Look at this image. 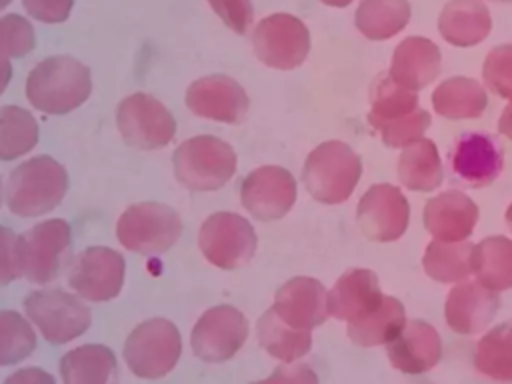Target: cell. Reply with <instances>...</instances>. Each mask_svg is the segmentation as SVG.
I'll use <instances>...</instances> for the list:
<instances>
[{
	"label": "cell",
	"mask_w": 512,
	"mask_h": 384,
	"mask_svg": "<svg viewBox=\"0 0 512 384\" xmlns=\"http://www.w3.org/2000/svg\"><path fill=\"white\" fill-rule=\"evenodd\" d=\"M24 90L34 110L48 116H64L90 98L92 72L70 54H54L30 70Z\"/></svg>",
	"instance_id": "obj_1"
},
{
	"label": "cell",
	"mask_w": 512,
	"mask_h": 384,
	"mask_svg": "<svg viewBox=\"0 0 512 384\" xmlns=\"http://www.w3.org/2000/svg\"><path fill=\"white\" fill-rule=\"evenodd\" d=\"M68 170L48 154L32 156L20 162L6 178L4 202L6 208L20 218H38L66 198Z\"/></svg>",
	"instance_id": "obj_2"
},
{
	"label": "cell",
	"mask_w": 512,
	"mask_h": 384,
	"mask_svg": "<svg viewBox=\"0 0 512 384\" xmlns=\"http://www.w3.org/2000/svg\"><path fill=\"white\" fill-rule=\"evenodd\" d=\"M362 176V158L342 140L318 144L304 160L302 182L306 192L320 204L346 202Z\"/></svg>",
	"instance_id": "obj_3"
},
{
	"label": "cell",
	"mask_w": 512,
	"mask_h": 384,
	"mask_svg": "<svg viewBox=\"0 0 512 384\" xmlns=\"http://www.w3.org/2000/svg\"><path fill=\"white\" fill-rule=\"evenodd\" d=\"M238 158L234 148L212 134L186 138L172 154L176 180L192 192H214L236 174Z\"/></svg>",
	"instance_id": "obj_4"
},
{
	"label": "cell",
	"mask_w": 512,
	"mask_h": 384,
	"mask_svg": "<svg viewBox=\"0 0 512 384\" xmlns=\"http://www.w3.org/2000/svg\"><path fill=\"white\" fill-rule=\"evenodd\" d=\"M182 234L180 214L156 200L130 204L116 222L118 242L136 254L158 256L168 252Z\"/></svg>",
	"instance_id": "obj_5"
},
{
	"label": "cell",
	"mask_w": 512,
	"mask_h": 384,
	"mask_svg": "<svg viewBox=\"0 0 512 384\" xmlns=\"http://www.w3.org/2000/svg\"><path fill=\"white\" fill-rule=\"evenodd\" d=\"M180 354V330L166 318H148L136 324L122 348L128 370L144 380H158L170 374L176 368Z\"/></svg>",
	"instance_id": "obj_6"
},
{
	"label": "cell",
	"mask_w": 512,
	"mask_h": 384,
	"mask_svg": "<svg viewBox=\"0 0 512 384\" xmlns=\"http://www.w3.org/2000/svg\"><path fill=\"white\" fill-rule=\"evenodd\" d=\"M22 306L32 326L54 346L76 340L92 324V312L86 300L62 288L34 290L24 298Z\"/></svg>",
	"instance_id": "obj_7"
},
{
	"label": "cell",
	"mask_w": 512,
	"mask_h": 384,
	"mask_svg": "<svg viewBox=\"0 0 512 384\" xmlns=\"http://www.w3.org/2000/svg\"><path fill=\"white\" fill-rule=\"evenodd\" d=\"M258 246L254 226L236 212H214L198 230V248L202 256L220 270H238L246 266Z\"/></svg>",
	"instance_id": "obj_8"
},
{
	"label": "cell",
	"mask_w": 512,
	"mask_h": 384,
	"mask_svg": "<svg viewBox=\"0 0 512 384\" xmlns=\"http://www.w3.org/2000/svg\"><path fill=\"white\" fill-rule=\"evenodd\" d=\"M116 128L136 150H160L176 136L174 114L152 94L134 92L116 106Z\"/></svg>",
	"instance_id": "obj_9"
},
{
	"label": "cell",
	"mask_w": 512,
	"mask_h": 384,
	"mask_svg": "<svg viewBox=\"0 0 512 384\" xmlns=\"http://www.w3.org/2000/svg\"><path fill=\"white\" fill-rule=\"evenodd\" d=\"M24 278L36 286L54 282L72 260V228L64 218H48L22 234Z\"/></svg>",
	"instance_id": "obj_10"
},
{
	"label": "cell",
	"mask_w": 512,
	"mask_h": 384,
	"mask_svg": "<svg viewBox=\"0 0 512 384\" xmlns=\"http://www.w3.org/2000/svg\"><path fill=\"white\" fill-rule=\"evenodd\" d=\"M256 58L274 70H294L310 52V30L294 14L274 12L264 16L252 30Z\"/></svg>",
	"instance_id": "obj_11"
},
{
	"label": "cell",
	"mask_w": 512,
	"mask_h": 384,
	"mask_svg": "<svg viewBox=\"0 0 512 384\" xmlns=\"http://www.w3.org/2000/svg\"><path fill=\"white\" fill-rule=\"evenodd\" d=\"M126 278L124 256L110 246H88L68 264V286L86 302L114 300Z\"/></svg>",
	"instance_id": "obj_12"
},
{
	"label": "cell",
	"mask_w": 512,
	"mask_h": 384,
	"mask_svg": "<svg viewBox=\"0 0 512 384\" xmlns=\"http://www.w3.org/2000/svg\"><path fill=\"white\" fill-rule=\"evenodd\" d=\"M248 332V320L238 308L218 304L200 314L190 332V346L194 356L202 362L218 364L240 352L248 340Z\"/></svg>",
	"instance_id": "obj_13"
},
{
	"label": "cell",
	"mask_w": 512,
	"mask_h": 384,
	"mask_svg": "<svg viewBox=\"0 0 512 384\" xmlns=\"http://www.w3.org/2000/svg\"><path fill=\"white\" fill-rule=\"evenodd\" d=\"M356 222L370 242H396L408 230L410 202L394 184H372L358 200Z\"/></svg>",
	"instance_id": "obj_14"
},
{
	"label": "cell",
	"mask_w": 512,
	"mask_h": 384,
	"mask_svg": "<svg viewBox=\"0 0 512 384\" xmlns=\"http://www.w3.org/2000/svg\"><path fill=\"white\" fill-rule=\"evenodd\" d=\"M298 200V184L290 170L268 164L254 168L240 184V202L262 222L284 218Z\"/></svg>",
	"instance_id": "obj_15"
},
{
	"label": "cell",
	"mask_w": 512,
	"mask_h": 384,
	"mask_svg": "<svg viewBox=\"0 0 512 384\" xmlns=\"http://www.w3.org/2000/svg\"><path fill=\"white\" fill-rule=\"evenodd\" d=\"M184 102L194 116L222 124H240L250 112L246 90L228 74H206L196 78L186 88Z\"/></svg>",
	"instance_id": "obj_16"
},
{
	"label": "cell",
	"mask_w": 512,
	"mask_h": 384,
	"mask_svg": "<svg viewBox=\"0 0 512 384\" xmlns=\"http://www.w3.org/2000/svg\"><path fill=\"white\" fill-rule=\"evenodd\" d=\"M448 168L460 184L486 188L502 174L504 152L490 134L466 132L454 140L448 154Z\"/></svg>",
	"instance_id": "obj_17"
},
{
	"label": "cell",
	"mask_w": 512,
	"mask_h": 384,
	"mask_svg": "<svg viewBox=\"0 0 512 384\" xmlns=\"http://www.w3.org/2000/svg\"><path fill=\"white\" fill-rule=\"evenodd\" d=\"M498 308V292L486 288L478 280L466 278L450 288L444 304V320L452 332L476 336L490 326Z\"/></svg>",
	"instance_id": "obj_18"
},
{
	"label": "cell",
	"mask_w": 512,
	"mask_h": 384,
	"mask_svg": "<svg viewBox=\"0 0 512 384\" xmlns=\"http://www.w3.org/2000/svg\"><path fill=\"white\" fill-rule=\"evenodd\" d=\"M328 290L312 276H294L274 294L272 310L290 326L314 330L328 318Z\"/></svg>",
	"instance_id": "obj_19"
},
{
	"label": "cell",
	"mask_w": 512,
	"mask_h": 384,
	"mask_svg": "<svg viewBox=\"0 0 512 384\" xmlns=\"http://www.w3.org/2000/svg\"><path fill=\"white\" fill-rule=\"evenodd\" d=\"M478 204L464 192L446 190L432 196L422 210V224L434 240H468L478 224Z\"/></svg>",
	"instance_id": "obj_20"
},
{
	"label": "cell",
	"mask_w": 512,
	"mask_h": 384,
	"mask_svg": "<svg viewBox=\"0 0 512 384\" xmlns=\"http://www.w3.org/2000/svg\"><path fill=\"white\" fill-rule=\"evenodd\" d=\"M386 356L392 368L402 374H424L442 360V338L432 324L412 318L386 344Z\"/></svg>",
	"instance_id": "obj_21"
},
{
	"label": "cell",
	"mask_w": 512,
	"mask_h": 384,
	"mask_svg": "<svg viewBox=\"0 0 512 384\" xmlns=\"http://www.w3.org/2000/svg\"><path fill=\"white\" fill-rule=\"evenodd\" d=\"M382 298L380 280L372 270L350 268L328 290V316L340 322H352L378 308Z\"/></svg>",
	"instance_id": "obj_22"
},
{
	"label": "cell",
	"mask_w": 512,
	"mask_h": 384,
	"mask_svg": "<svg viewBox=\"0 0 512 384\" xmlns=\"http://www.w3.org/2000/svg\"><path fill=\"white\" fill-rule=\"evenodd\" d=\"M442 70V52L436 42L424 36L404 38L392 52L388 74L408 90L430 86Z\"/></svg>",
	"instance_id": "obj_23"
},
{
	"label": "cell",
	"mask_w": 512,
	"mask_h": 384,
	"mask_svg": "<svg viewBox=\"0 0 512 384\" xmlns=\"http://www.w3.org/2000/svg\"><path fill=\"white\" fill-rule=\"evenodd\" d=\"M440 36L456 46L470 48L492 32V16L484 0H448L438 16Z\"/></svg>",
	"instance_id": "obj_24"
},
{
	"label": "cell",
	"mask_w": 512,
	"mask_h": 384,
	"mask_svg": "<svg viewBox=\"0 0 512 384\" xmlns=\"http://www.w3.org/2000/svg\"><path fill=\"white\" fill-rule=\"evenodd\" d=\"M64 384H112L118 380V362L104 344H82L66 352L58 362Z\"/></svg>",
	"instance_id": "obj_25"
},
{
	"label": "cell",
	"mask_w": 512,
	"mask_h": 384,
	"mask_svg": "<svg viewBox=\"0 0 512 384\" xmlns=\"http://www.w3.org/2000/svg\"><path fill=\"white\" fill-rule=\"evenodd\" d=\"M432 108L446 120H474L488 108L484 84L468 76H450L432 92Z\"/></svg>",
	"instance_id": "obj_26"
},
{
	"label": "cell",
	"mask_w": 512,
	"mask_h": 384,
	"mask_svg": "<svg viewBox=\"0 0 512 384\" xmlns=\"http://www.w3.org/2000/svg\"><path fill=\"white\" fill-rule=\"evenodd\" d=\"M396 174L400 184L412 192H434L444 182V164L438 146L426 136L404 146Z\"/></svg>",
	"instance_id": "obj_27"
},
{
	"label": "cell",
	"mask_w": 512,
	"mask_h": 384,
	"mask_svg": "<svg viewBox=\"0 0 512 384\" xmlns=\"http://www.w3.org/2000/svg\"><path fill=\"white\" fill-rule=\"evenodd\" d=\"M406 320L408 318H406L404 304L398 298L384 294L378 308H374L370 314L356 318L352 322H346L348 324L346 332L350 340L362 348L386 346L390 340L398 336Z\"/></svg>",
	"instance_id": "obj_28"
},
{
	"label": "cell",
	"mask_w": 512,
	"mask_h": 384,
	"mask_svg": "<svg viewBox=\"0 0 512 384\" xmlns=\"http://www.w3.org/2000/svg\"><path fill=\"white\" fill-rule=\"evenodd\" d=\"M256 336L264 352L280 362H296L312 348V330L290 326L272 308L258 318Z\"/></svg>",
	"instance_id": "obj_29"
},
{
	"label": "cell",
	"mask_w": 512,
	"mask_h": 384,
	"mask_svg": "<svg viewBox=\"0 0 512 384\" xmlns=\"http://www.w3.org/2000/svg\"><path fill=\"white\" fill-rule=\"evenodd\" d=\"M410 18L408 0H360L354 12L356 30L374 42L390 40L408 26Z\"/></svg>",
	"instance_id": "obj_30"
},
{
	"label": "cell",
	"mask_w": 512,
	"mask_h": 384,
	"mask_svg": "<svg viewBox=\"0 0 512 384\" xmlns=\"http://www.w3.org/2000/svg\"><path fill=\"white\" fill-rule=\"evenodd\" d=\"M472 274L498 294L512 290V238L488 236L474 244Z\"/></svg>",
	"instance_id": "obj_31"
},
{
	"label": "cell",
	"mask_w": 512,
	"mask_h": 384,
	"mask_svg": "<svg viewBox=\"0 0 512 384\" xmlns=\"http://www.w3.org/2000/svg\"><path fill=\"white\" fill-rule=\"evenodd\" d=\"M472 248L468 240H434L426 246L422 268L428 278L440 284H456L472 276Z\"/></svg>",
	"instance_id": "obj_32"
},
{
	"label": "cell",
	"mask_w": 512,
	"mask_h": 384,
	"mask_svg": "<svg viewBox=\"0 0 512 384\" xmlns=\"http://www.w3.org/2000/svg\"><path fill=\"white\" fill-rule=\"evenodd\" d=\"M40 126L34 114L22 106H0V162L18 160L34 150Z\"/></svg>",
	"instance_id": "obj_33"
},
{
	"label": "cell",
	"mask_w": 512,
	"mask_h": 384,
	"mask_svg": "<svg viewBox=\"0 0 512 384\" xmlns=\"http://www.w3.org/2000/svg\"><path fill=\"white\" fill-rule=\"evenodd\" d=\"M472 362L480 374L492 380H512V318L480 336Z\"/></svg>",
	"instance_id": "obj_34"
},
{
	"label": "cell",
	"mask_w": 512,
	"mask_h": 384,
	"mask_svg": "<svg viewBox=\"0 0 512 384\" xmlns=\"http://www.w3.org/2000/svg\"><path fill=\"white\" fill-rule=\"evenodd\" d=\"M418 108V94L394 82L390 74H380L370 86L368 124L374 126L384 120H394Z\"/></svg>",
	"instance_id": "obj_35"
},
{
	"label": "cell",
	"mask_w": 512,
	"mask_h": 384,
	"mask_svg": "<svg viewBox=\"0 0 512 384\" xmlns=\"http://www.w3.org/2000/svg\"><path fill=\"white\" fill-rule=\"evenodd\" d=\"M36 348L32 322L16 310H0V366L26 360Z\"/></svg>",
	"instance_id": "obj_36"
},
{
	"label": "cell",
	"mask_w": 512,
	"mask_h": 384,
	"mask_svg": "<svg viewBox=\"0 0 512 384\" xmlns=\"http://www.w3.org/2000/svg\"><path fill=\"white\" fill-rule=\"evenodd\" d=\"M432 124V116L430 112L422 110L420 106L416 110H412L410 114H404L400 118H394V120H384V122H378L374 124L372 128L380 132L382 136V142L388 146V148H404L420 138H424L426 130L430 128Z\"/></svg>",
	"instance_id": "obj_37"
},
{
	"label": "cell",
	"mask_w": 512,
	"mask_h": 384,
	"mask_svg": "<svg viewBox=\"0 0 512 384\" xmlns=\"http://www.w3.org/2000/svg\"><path fill=\"white\" fill-rule=\"evenodd\" d=\"M36 46V30L26 16L4 14L0 16V56L22 58Z\"/></svg>",
	"instance_id": "obj_38"
},
{
	"label": "cell",
	"mask_w": 512,
	"mask_h": 384,
	"mask_svg": "<svg viewBox=\"0 0 512 384\" xmlns=\"http://www.w3.org/2000/svg\"><path fill=\"white\" fill-rule=\"evenodd\" d=\"M484 88L500 98H512V44L494 46L482 64Z\"/></svg>",
	"instance_id": "obj_39"
},
{
	"label": "cell",
	"mask_w": 512,
	"mask_h": 384,
	"mask_svg": "<svg viewBox=\"0 0 512 384\" xmlns=\"http://www.w3.org/2000/svg\"><path fill=\"white\" fill-rule=\"evenodd\" d=\"M24 278L22 234L8 226H0V288Z\"/></svg>",
	"instance_id": "obj_40"
},
{
	"label": "cell",
	"mask_w": 512,
	"mask_h": 384,
	"mask_svg": "<svg viewBox=\"0 0 512 384\" xmlns=\"http://www.w3.org/2000/svg\"><path fill=\"white\" fill-rule=\"evenodd\" d=\"M214 14L236 34H246L254 22L252 0H208Z\"/></svg>",
	"instance_id": "obj_41"
},
{
	"label": "cell",
	"mask_w": 512,
	"mask_h": 384,
	"mask_svg": "<svg viewBox=\"0 0 512 384\" xmlns=\"http://www.w3.org/2000/svg\"><path fill=\"white\" fill-rule=\"evenodd\" d=\"M20 2L32 20H38L44 24L66 22L74 8V0H20Z\"/></svg>",
	"instance_id": "obj_42"
},
{
	"label": "cell",
	"mask_w": 512,
	"mask_h": 384,
	"mask_svg": "<svg viewBox=\"0 0 512 384\" xmlns=\"http://www.w3.org/2000/svg\"><path fill=\"white\" fill-rule=\"evenodd\" d=\"M266 382H318V376L310 370L306 364L296 362H284V366H278L274 374L266 378Z\"/></svg>",
	"instance_id": "obj_43"
},
{
	"label": "cell",
	"mask_w": 512,
	"mask_h": 384,
	"mask_svg": "<svg viewBox=\"0 0 512 384\" xmlns=\"http://www.w3.org/2000/svg\"><path fill=\"white\" fill-rule=\"evenodd\" d=\"M6 384H54L56 378L42 370L40 366H26V368H20L18 372H12L6 380Z\"/></svg>",
	"instance_id": "obj_44"
},
{
	"label": "cell",
	"mask_w": 512,
	"mask_h": 384,
	"mask_svg": "<svg viewBox=\"0 0 512 384\" xmlns=\"http://www.w3.org/2000/svg\"><path fill=\"white\" fill-rule=\"evenodd\" d=\"M498 132L512 140V98H508V104L504 106L500 118H498Z\"/></svg>",
	"instance_id": "obj_45"
},
{
	"label": "cell",
	"mask_w": 512,
	"mask_h": 384,
	"mask_svg": "<svg viewBox=\"0 0 512 384\" xmlns=\"http://www.w3.org/2000/svg\"><path fill=\"white\" fill-rule=\"evenodd\" d=\"M10 78H12V64H10V58L0 56V96H2L4 90L8 88Z\"/></svg>",
	"instance_id": "obj_46"
},
{
	"label": "cell",
	"mask_w": 512,
	"mask_h": 384,
	"mask_svg": "<svg viewBox=\"0 0 512 384\" xmlns=\"http://www.w3.org/2000/svg\"><path fill=\"white\" fill-rule=\"evenodd\" d=\"M322 4H326V6H332V8H346V6H350L354 0H320Z\"/></svg>",
	"instance_id": "obj_47"
},
{
	"label": "cell",
	"mask_w": 512,
	"mask_h": 384,
	"mask_svg": "<svg viewBox=\"0 0 512 384\" xmlns=\"http://www.w3.org/2000/svg\"><path fill=\"white\" fill-rule=\"evenodd\" d=\"M504 218H506V224H508V228L512 230V202H510V206L506 208V214H504Z\"/></svg>",
	"instance_id": "obj_48"
},
{
	"label": "cell",
	"mask_w": 512,
	"mask_h": 384,
	"mask_svg": "<svg viewBox=\"0 0 512 384\" xmlns=\"http://www.w3.org/2000/svg\"><path fill=\"white\" fill-rule=\"evenodd\" d=\"M12 4V0H0V12L4 10V8H8Z\"/></svg>",
	"instance_id": "obj_49"
},
{
	"label": "cell",
	"mask_w": 512,
	"mask_h": 384,
	"mask_svg": "<svg viewBox=\"0 0 512 384\" xmlns=\"http://www.w3.org/2000/svg\"><path fill=\"white\" fill-rule=\"evenodd\" d=\"M2 200H4V182L0 178V206H2Z\"/></svg>",
	"instance_id": "obj_50"
},
{
	"label": "cell",
	"mask_w": 512,
	"mask_h": 384,
	"mask_svg": "<svg viewBox=\"0 0 512 384\" xmlns=\"http://www.w3.org/2000/svg\"><path fill=\"white\" fill-rule=\"evenodd\" d=\"M492 2H504V4H512V0H492Z\"/></svg>",
	"instance_id": "obj_51"
}]
</instances>
